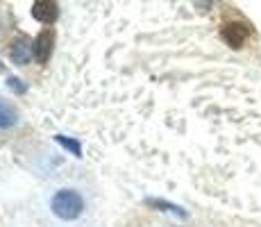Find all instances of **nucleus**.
Wrapping results in <instances>:
<instances>
[{
  "mask_svg": "<svg viewBox=\"0 0 261 227\" xmlns=\"http://www.w3.org/2000/svg\"><path fill=\"white\" fill-rule=\"evenodd\" d=\"M18 120V112L14 105H9L7 100L0 98V128L7 130V128H14Z\"/></svg>",
  "mask_w": 261,
  "mask_h": 227,
  "instance_id": "obj_6",
  "label": "nucleus"
},
{
  "mask_svg": "<svg viewBox=\"0 0 261 227\" xmlns=\"http://www.w3.org/2000/svg\"><path fill=\"white\" fill-rule=\"evenodd\" d=\"M50 207H53V214L57 216V218L62 220H75L82 216L84 211V200L82 195L77 193V191L73 189H62L55 193L53 203H50Z\"/></svg>",
  "mask_w": 261,
  "mask_h": 227,
  "instance_id": "obj_1",
  "label": "nucleus"
},
{
  "mask_svg": "<svg viewBox=\"0 0 261 227\" xmlns=\"http://www.w3.org/2000/svg\"><path fill=\"white\" fill-rule=\"evenodd\" d=\"M53 43H55L53 30H43V32L37 34V39H34V43H32V55H34V59H37V64H46L50 59Z\"/></svg>",
  "mask_w": 261,
  "mask_h": 227,
  "instance_id": "obj_3",
  "label": "nucleus"
},
{
  "mask_svg": "<svg viewBox=\"0 0 261 227\" xmlns=\"http://www.w3.org/2000/svg\"><path fill=\"white\" fill-rule=\"evenodd\" d=\"M32 16L41 23H53L59 16V7L57 3H50V0H37L32 5Z\"/></svg>",
  "mask_w": 261,
  "mask_h": 227,
  "instance_id": "obj_4",
  "label": "nucleus"
},
{
  "mask_svg": "<svg viewBox=\"0 0 261 227\" xmlns=\"http://www.w3.org/2000/svg\"><path fill=\"white\" fill-rule=\"evenodd\" d=\"M9 55H12V59L16 64H28L30 55H32V43L28 41L25 37H21L16 43L12 45V50H9Z\"/></svg>",
  "mask_w": 261,
  "mask_h": 227,
  "instance_id": "obj_5",
  "label": "nucleus"
},
{
  "mask_svg": "<svg viewBox=\"0 0 261 227\" xmlns=\"http://www.w3.org/2000/svg\"><path fill=\"white\" fill-rule=\"evenodd\" d=\"M57 141H59V143L64 145V148H71L73 153L77 155V157H80V155H82V148H80V143H77V141H73V139H66V136H57Z\"/></svg>",
  "mask_w": 261,
  "mask_h": 227,
  "instance_id": "obj_7",
  "label": "nucleus"
},
{
  "mask_svg": "<svg viewBox=\"0 0 261 227\" xmlns=\"http://www.w3.org/2000/svg\"><path fill=\"white\" fill-rule=\"evenodd\" d=\"M18 82H21V80L12 78V80H9V89H12V91H18V93H23L25 87H23V84H18Z\"/></svg>",
  "mask_w": 261,
  "mask_h": 227,
  "instance_id": "obj_8",
  "label": "nucleus"
},
{
  "mask_svg": "<svg viewBox=\"0 0 261 227\" xmlns=\"http://www.w3.org/2000/svg\"><path fill=\"white\" fill-rule=\"evenodd\" d=\"M250 25L248 23H237V21H232V23H225L223 25V30H220V37H223V41L225 43H229L232 48H241V45L245 43V39L250 37Z\"/></svg>",
  "mask_w": 261,
  "mask_h": 227,
  "instance_id": "obj_2",
  "label": "nucleus"
}]
</instances>
